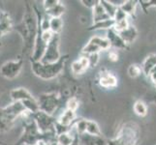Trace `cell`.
I'll return each instance as SVG.
<instances>
[{
    "label": "cell",
    "mask_w": 156,
    "mask_h": 145,
    "mask_svg": "<svg viewBox=\"0 0 156 145\" xmlns=\"http://www.w3.org/2000/svg\"><path fill=\"white\" fill-rule=\"evenodd\" d=\"M38 29V20L34 6L27 5L21 22L16 27L23 41V52H33L34 42Z\"/></svg>",
    "instance_id": "1"
},
{
    "label": "cell",
    "mask_w": 156,
    "mask_h": 145,
    "mask_svg": "<svg viewBox=\"0 0 156 145\" xmlns=\"http://www.w3.org/2000/svg\"><path fill=\"white\" fill-rule=\"evenodd\" d=\"M68 57V54L63 55L55 63H42L41 61L31 62V70L35 76L41 79H53L59 76L64 70Z\"/></svg>",
    "instance_id": "2"
},
{
    "label": "cell",
    "mask_w": 156,
    "mask_h": 145,
    "mask_svg": "<svg viewBox=\"0 0 156 145\" xmlns=\"http://www.w3.org/2000/svg\"><path fill=\"white\" fill-rule=\"evenodd\" d=\"M27 111L20 102H13L7 106L0 107V133H6L13 128L16 120Z\"/></svg>",
    "instance_id": "3"
},
{
    "label": "cell",
    "mask_w": 156,
    "mask_h": 145,
    "mask_svg": "<svg viewBox=\"0 0 156 145\" xmlns=\"http://www.w3.org/2000/svg\"><path fill=\"white\" fill-rule=\"evenodd\" d=\"M141 131L138 124L127 122L123 124L115 137L107 140L108 145H138Z\"/></svg>",
    "instance_id": "4"
},
{
    "label": "cell",
    "mask_w": 156,
    "mask_h": 145,
    "mask_svg": "<svg viewBox=\"0 0 156 145\" xmlns=\"http://www.w3.org/2000/svg\"><path fill=\"white\" fill-rule=\"evenodd\" d=\"M37 101H38L39 109L41 111L52 115L60 106L62 103V98L57 93L51 92L41 94Z\"/></svg>",
    "instance_id": "5"
},
{
    "label": "cell",
    "mask_w": 156,
    "mask_h": 145,
    "mask_svg": "<svg viewBox=\"0 0 156 145\" xmlns=\"http://www.w3.org/2000/svg\"><path fill=\"white\" fill-rule=\"evenodd\" d=\"M111 47L110 42L106 37L93 36L87 42V44L83 47L82 53L83 55H89L93 53H99L100 51L109 50Z\"/></svg>",
    "instance_id": "6"
},
{
    "label": "cell",
    "mask_w": 156,
    "mask_h": 145,
    "mask_svg": "<svg viewBox=\"0 0 156 145\" xmlns=\"http://www.w3.org/2000/svg\"><path fill=\"white\" fill-rule=\"evenodd\" d=\"M32 119L36 123L39 131L42 133H55V123L56 120L52 115L45 113L41 110L35 112L32 114Z\"/></svg>",
    "instance_id": "7"
},
{
    "label": "cell",
    "mask_w": 156,
    "mask_h": 145,
    "mask_svg": "<svg viewBox=\"0 0 156 145\" xmlns=\"http://www.w3.org/2000/svg\"><path fill=\"white\" fill-rule=\"evenodd\" d=\"M59 45H60V37L58 34H55L51 41L48 44L44 56L41 59L42 63H55L61 58L60 50H59Z\"/></svg>",
    "instance_id": "8"
},
{
    "label": "cell",
    "mask_w": 156,
    "mask_h": 145,
    "mask_svg": "<svg viewBox=\"0 0 156 145\" xmlns=\"http://www.w3.org/2000/svg\"><path fill=\"white\" fill-rule=\"evenodd\" d=\"M23 67V59L20 58L17 60H10L2 64L0 67V74L6 79H14L20 74Z\"/></svg>",
    "instance_id": "9"
},
{
    "label": "cell",
    "mask_w": 156,
    "mask_h": 145,
    "mask_svg": "<svg viewBox=\"0 0 156 145\" xmlns=\"http://www.w3.org/2000/svg\"><path fill=\"white\" fill-rule=\"evenodd\" d=\"M98 83L103 88L114 89L117 86L118 80L114 74L103 69L98 74Z\"/></svg>",
    "instance_id": "10"
},
{
    "label": "cell",
    "mask_w": 156,
    "mask_h": 145,
    "mask_svg": "<svg viewBox=\"0 0 156 145\" xmlns=\"http://www.w3.org/2000/svg\"><path fill=\"white\" fill-rule=\"evenodd\" d=\"M106 38L109 40L111 47H114L115 50H124L128 48V45L121 39L120 35L114 29H110L106 32Z\"/></svg>",
    "instance_id": "11"
},
{
    "label": "cell",
    "mask_w": 156,
    "mask_h": 145,
    "mask_svg": "<svg viewBox=\"0 0 156 145\" xmlns=\"http://www.w3.org/2000/svg\"><path fill=\"white\" fill-rule=\"evenodd\" d=\"M14 29L13 20L6 11H0V39Z\"/></svg>",
    "instance_id": "12"
},
{
    "label": "cell",
    "mask_w": 156,
    "mask_h": 145,
    "mask_svg": "<svg viewBox=\"0 0 156 145\" xmlns=\"http://www.w3.org/2000/svg\"><path fill=\"white\" fill-rule=\"evenodd\" d=\"M89 68H90V66H89L88 58L85 55L80 56V58H78L77 60H75L71 65L72 73L74 74H77V76L83 74Z\"/></svg>",
    "instance_id": "13"
},
{
    "label": "cell",
    "mask_w": 156,
    "mask_h": 145,
    "mask_svg": "<svg viewBox=\"0 0 156 145\" xmlns=\"http://www.w3.org/2000/svg\"><path fill=\"white\" fill-rule=\"evenodd\" d=\"M10 97L13 102H20V103L35 99L29 91L23 87H18L12 89L10 91Z\"/></svg>",
    "instance_id": "14"
},
{
    "label": "cell",
    "mask_w": 156,
    "mask_h": 145,
    "mask_svg": "<svg viewBox=\"0 0 156 145\" xmlns=\"http://www.w3.org/2000/svg\"><path fill=\"white\" fill-rule=\"evenodd\" d=\"M77 120V114L76 111L70 110V109H64L62 113L57 118V123L63 127H72L75 121Z\"/></svg>",
    "instance_id": "15"
},
{
    "label": "cell",
    "mask_w": 156,
    "mask_h": 145,
    "mask_svg": "<svg viewBox=\"0 0 156 145\" xmlns=\"http://www.w3.org/2000/svg\"><path fill=\"white\" fill-rule=\"evenodd\" d=\"M80 145H108L107 140L101 136H93L87 133L80 136Z\"/></svg>",
    "instance_id": "16"
},
{
    "label": "cell",
    "mask_w": 156,
    "mask_h": 145,
    "mask_svg": "<svg viewBox=\"0 0 156 145\" xmlns=\"http://www.w3.org/2000/svg\"><path fill=\"white\" fill-rule=\"evenodd\" d=\"M141 66L143 70V74L148 78L150 72L156 67V53H152V54H149L148 56H147Z\"/></svg>",
    "instance_id": "17"
},
{
    "label": "cell",
    "mask_w": 156,
    "mask_h": 145,
    "mask_svg": "<svg viewBox=\"0 0 156 145\" xmlns=\"http://www.w3.org/2000/svg\"><path fill=\"white\" fill-rule=\"evenodd\" d=\"M118 34L120 35L121 39L124 41L127 45H130L136 41L137 37H138V31L135 26L130 25L126 30L122 31L121 33H118Z\"/></svg>",
    "instance_id": "18"
},
{
    "label": "cell",
    "mask_w": 156,
    "mask_h": 145,
    "mask_svg": "<svg viewBox=\"0 0 156 145\" xmlns=\"http://www.w3.org/2000/svg\"><path fill=\"white\" fill-rule=\"evenodd\" d=\"M78 133L75 132V130L72 127V130L68 132V133H63L61 135L57 136L56 137V141L58 142L59 145H72L74 142L76 136Z\"/></svg>",
    "instance_id": "19"
},
{
    "label": "cell",
    "mask_w": 156,
    "mask_h": 145,
    "mask_svg": "<svg viewBox=\"0 0 156 145\" xmlns=\"http://www.w3.org/2000/svg\"><path fill=\"white\" fill-rule=\"evenodd\" d=\"M138 5H139V1H137V0H125L124 3L122 4V6L120 8L128 17L135 19L136 18V10H137Z\"/></svg>",
    "instance_id": "20"
},
{
    "label": "cell",
    "mask_w": 156,
    "mask_h": 145,
    "mask_svg": "<svg viewBox=\"0 0 156 145\" xmlns=\"http://www.w3.org/2000/svg\"><path fill=\"white\" fill-rule=\"evenodd\" d=\"M92 19H93V23H98L101 22V21L111 19V18L105 12L104 8L101 6L100 3L95 8L92 9Z\"/></svg>",
    "instance_id": "21"
},
{
    "label": "cell",
    "mask_w": 156,
    "mask_h": 145,
    "mask_svg": "<svg viewBox=\"0 0 156 145\" xmlns=\"http://www.w3.org/2000/svg\"><path fill=\"white\" fill-rule=\"evenodd\" d=\"M114 26H115V20L111 19L101 21V22H98V23H93L88 28V30H90V31H93V30H106V31H108V30L114 28Z\"/></svg>",
    "instance_id": "22"
},
{
    "label": "cell",
    "mask_w": 156,
    "mask_h": 145,
    "mask_svg": "<svg viewBox=\"0 0 156 145\" xmlns=\"http://www.w3.org/2000/svg\"><path fill=\"white\" fill-rule=\"evenodd\" d=\"M89 136H101L102 132L100 130L99 125L93 120H88L87 119V133Z\"/></svg>",
    "instance_id": "23"
},
{
    "label": "cell",
    "mask_w": 156,
    "mask_h": 145,
    "mask_svg": "<svg viewBox=\"0 0 156 145\" xmlns=\"http://www.w3.org/2000/svg\"><path fill=\"white\" fill-rule=\"evenodd\" d=\"M133 110L135 112V114L139 117H144L147 114V104L143 102L142 100H138L135 102V104L133 105Z\"/></svg>",
    "instance_id": "24"
},
{
    "label": "cell",
    "mask_w": 156,
    "mask_h": 145,
    "mask_svg": "<svg viewBox=\"0 0 156 145\" xmlns=\"http://www.w3.org/2000/svg\"><path fill=\"white\" fill-rule=\"evenodd\" d=\"M63 29V20L61 18H51L50 30L53 34H60Z\"/></svg>",
    "instance_id": "25"
},
{
    "label": "cell",
    "mask_w": 156,
    "mask_h": 145,
    "mask_svg": "<svg viewBox=\"0 0 156 145\" xmlns=\"http://www.w3.org/2000/svg\"><path fill=\"white\" fill-rule=\"evenodd\" d=\"M100 4H101V6L104 8L105 12L108 14V16H109L112 19H114L118 7L115 6L110 0H100Z\"/></svg>",
    "instance_id": "26"
},
{
    "label": "cell",
    "mask_w": 156,
    "mask_h": 145,
    "mask_svg": "<svg viewBox=\"0 0 156 145\" xmlns=\"http://www.w3.org/2000/svg\"><path fill=\"white\" fill-rule=\"evenodd\" d=\"M64 13H65V6L60 2L55 8L47 11L46 15L50 18H61Z\"/></svg>",
    "instance_id": "27"
},
{
    "label": "cell",
    "mask_w": 156,
    "mask_h": 145,
    "mask_svg": "<svg viewBox=\"0 0 156 145\" xmlns=\"http://www.w3.org/2000/svg\"><path fill=\"white\" fill-rule=\"evenodd\" d=\"M127 74H128V76L132 78H136L140 77L143 74L142 66L139 65V64H131L127 69Z\"/></svg>",
    "instance_id": "28"
},
{
    "label": "cell",
    "mask_w": 156,
    "mask_h": 145,
    "mask_svg": "<svg viewBox=\"0 0 156 145\" xmlns=\"http://www.w3.org/2000/svg\"><path fill=\"white\" fill-rule=\"evenodd\" d=\"M130 25L131 24H130V21H129V19H126L120 21H117V22H115V26L112 29L115 32H117V33H121L122 31L126 30Z\"/></svg>",
    "instance_id": "29"
},
{
    "label": "cell",
    "mask_w": 156,
    "mask_h": 145,
    "mask_svg": "<svg viewBox=\"0 0 156 145\" xmlns=\"http://www.w3.org/2000/svg\"><path fill=\"white\" fill-rule=\"evenodd\" d=\"M79 106H80V102L77 97H69L66 102V109L73 111H77Z\"/></svg>",
    "instance_id": "30"
},
{
    "label": "cell",
    "mask_w": 156,
    "mask_h": 145,
    "mask_svg": "<svg viewBox=\"0 0 156 145\" xmlns=\"http://www.w3.org/2000/svg\"><path fill=\"white\" fill-rule=\"evenodd\" d=\"M139 5L144 13H147L150 8H156V0H141L139 1Z\"/></svg>",
    "instance_id": "31"
},
{
    "label": "cell",
    "mask_w": 156,
    "mask_h": 145,
    "mask_svg": "<svg viewBox=\"0 0 156 145\" xmlns=\"http://www.w3.org/2000/svg\"><path fill=\"white\" fill-rule=\"evenodd\" d=\"M59 3H60V1H58V0H45V1H43V6H44L45 12L55 8Z\"/></svg>",
    "instance_id": "32"
},
{
    "label": "cell",
    "mask_w": 156,
    "mask_h": 145,
    "mask_svg": "<svg viewBox=\"0 0 156 145\" xmlns=\"http://www.w3.org/2000/svg\"><path fill=\"white\" fill-rule=\"evenodd\" d=\"M85 56H87V58H88L90 68H93L98 64V62H99V53H93V54H89V55H85Z\"/></svg>",
    "instance_id": "33"
},
{
    "label": "cell",
    "mask_w": 156,
    "mask_h": 145,
    "mask_svg": "<svg viewBox=\"0 0 156 145\" xmlns=\"http://www.w3.org/2000/svg\"><path fill=\"white\" fill-rule=\"evenodd\" d=\"M129 17L128 16L123 12V11L121 10V8L119 7L117 9L116 11V13L115 15V18H114V20H115V22H117V21H120V20H123V19H128Z\"/></svg>",
    "instance_id": "34"
},
{
    "label": "cell",
    "mask_w": 156,
    "mask_h": 145,
    "mask_svg": "<svg viewBox=\"0 0 156 145\" xmlns=\"http://www.w3.org/2000/svg\"><path fill=\"white\" fill-rule=\"evenodd\" d=\"M80 3H83V6H85L87 8L92 10L100 3V0H82Z\"/></svg>",
    "instance_id": "35"
},
{
    "label": "cell",
    "mask_w": 156,
    "mask_h": 145,
    "mask_svg": "<svg viewBox=\"0 0 156 145\" xmlns=\"http://www.w3.org/2000/svg\"><path fill=\"white\" fill-rule=\"evenodd\" d=\"M108 57H109V60L112 62H116L119 59V55H118V52L114 50H110L109 54H108Z\"/></svg>",
    "instance_id": "36"
},
{
    "label": "cell",
    "mask_w": 156,
    "mask_h": 145,
    "mask_svg": "<svg viewBox=\"0 0 156 145\" xmlns=\"http://www.w3.org/2000/svg\"><path fill=\"white\" fill-rule=\"evenodd\" d=\"M148 78H149V79H150V81L152 82V84L156 87V67L152 70L151 72H150Z\"/></svg>",
    "instance_id": "37"
},
{
    "label": "cell",
    "mask_w": 156,
    "mask_h": 145,
    "mask_svg": "<svg viewBox=\"0 0 156 145\" xmlns=\"http://www.w3.org/2000/svg\"><path fill=\"white\" fill-rule=\"evenodd\" d=\"M72 145H80V136L77 135L76 136V138H75L74 142L72 143Z\"/></svg>",
    "instance_id": "38"
},
{
    "label": "cell",
    "mask_w": 156,
    "mask_h": 145,
    "mask_svg": "<svg viewBox=\"0 0 156 145\" xmlns=\"http://www.w3.org/2000/svg\"><path fill=\"white\" fill-rule=\"evenodd\" d=\"M50 145H59V144H58V142L55 140V141H52V142H51V143H50Z\"/></svg>",
    "instance_id": "39"
},
{
    "label": "cell",
    "mask_w": 156,
    "mask_h": 145,
    "mask_svg": "<svg viewBox=\"0 0 156 145\" xmlns=\"http://www.w3.org/2000/svg\"><path fill=\"white\" fill-rule=\"evenodd\" d=\"M0 47H1V43H0Z\"/></svg>",
    "instance_id": "40"
},
{
    "label": "cell",
    "mask_w": 156,
    "mask_h": 145,
    "mask_svg": "<svg viewBox=\"0 0 156 145\" xmlns=\"http://www.w3.org/2000/svg\"><path fill=\"white\" fill-rule=\"evenodd\" d=\"M36 145H39V144H36Z\"/></svg>",
    "instance_id": "41"
}]
</instances>
